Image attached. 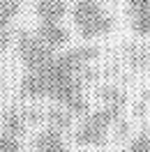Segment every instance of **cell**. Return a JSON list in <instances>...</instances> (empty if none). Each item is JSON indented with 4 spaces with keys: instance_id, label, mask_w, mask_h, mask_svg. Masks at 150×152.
<instances>
[{
    "instance_id": "cell-1",
    "label": "cell",
    "mask_w": 150,
    "mask_h": 152,
    "mask_svg": "<svg viewBox=\"0 0 150 152\" xmlns=\"http://www.w3.org/2000/svg\"><path fill=\"white\" fill-rule=\"evenodd\" d=\"M97 58V48L81 46L56 53L46 67L26 72L21 78V97L26 99H51L65 106L69 113L85 115L90 111L83 95L85 83L93 78L90 62Z\"/></svg>"
},
{
    "instance_id": "cell-2",
    "label": "cell",
    "mask_w": 150,
    "mask_h": 152,
    "mask_svg": "<svg viewBox=\"0 0 150 152\" xmlns=\"http://www.w3.org/2000/svg\"><path fill=\"white\" fill-rule=\"evenodd\" d=\"M122 113V104H104L93 113H85L83 122L79 124L74 138L79 145H104L109 129L118 122Z\"/></svg>"
},
{
    "instance_id": "cell-3",
    "label": "cell",
    "mask_w": 150,
    "mask_h": 152,
    "mask_svg": "<svg viewBox=\"0 0 150 152\" xmlns=\"http://www.w3.org/2000/svg\"><path fill=\"white\" fill-rule=\"evenodd\" d=\"M72 16H74V26L79 30V35L83 39L104 37L115 28V19L97 0H76Z\"/></svg>"
},
{
    "instance_id": "cell-4",
    "label": "cell",
    "mask_w": 150,
    "mask_h": 152,
    "mask_svg": "<svg viewBox=\"0 0 150 152\" xmlns=\"http://www.w3.org/2000/svg\"><path fill=\"white\" fill-rule=\"evenodd\" d=\"M16 51H19V58L26 67V72H37L42 67H46L56 56V51L49 48L37 37V32H21L16 39Z\"/></svg>"
},
{
    "instance_id": "cell-5",
    "label": "cell",
    "mask_w": 150,
    "mask_h": 152,
    "mask_svg": "<svg viewBox=\"0 0 150 152\" xmlns=\"http://www.w3.org/2000/svg\"><path fill=\"white\" fill-rule=\"evenodd\" d=\"M35 32H37V37L42 39L49 48H53V51L65 48L67 42H69V32H67V28L60 21H39V26H37Z\"/></svg>"
},
{
    "instance_id": "cell-6",
    "label": "cell",
    "mask_w": 150,
    "mask_h": 152,
    "mask_svg": "<svg viewBox=\"0 0 150 152\" xmlns=\"http://www.w3.org/2000/svg\"><path fill=\"white\" fill-rule=\"evenodd\" d=\"M129 26L139 37H150V0H127Z\"/></svg>"
},
{
    "instance_id": "cell-7",
    "label": "cell",
    "mask_w": 150,
    "mask_h": 152,
    "mask_svg": "<svg viewBox=\"0 0 150 152\" xmlns=\"http://www.w3.org/2000/svg\"><path fill=\"white\" fill-rule=\"evenodd\" d=\"M32 148H35V152H67V143L58 129L49 127L42 134H37Z\"/></svg>"
},
{
    "instance_id": "cell-8",
    "label": "cell",
    "mask_w": 150,
    "mask_h": 152,
    "mask_svg": "<svg viewBox=\"0 0 150 152\" xmlns=\"http://www.w3.org/2000/svg\"><path fill=\"white\" fill-rule=\"evenodd\" d=\"M35 14L39 21H62L67 14L65 0H35Z\"/></svg>"
},
{
    "instance_id": "cell-9",
    "label": "cell",
    "mask_w": 150,
    "mask_h": 152,
    "mask_svg": "<svg viewBox=\"0 0 150 152\" xmlns=\"http://www.w3.org/2000/svg\"><path fill=\"white\" fill-rule=\"evenodd\" d=\"M125 60L139 72H150V46H125Z\"/></svg>"
},
{
    "instance_id": "cell-10",
    "label": "cell",
    "mask_w": 150,
    "mask_h": 152,
    "mask_svg": "<svg viewBox=\"0 0 150 152\" xmlns=\"http://www.w3.org/2000/svg\"><path fill=\"white\" fill-rule=\"evenodd\" d=\"M72 118H74V113H69L65 106H53L46 113V122L49 127H53L58 132H65V129L72 127Z\"/></svg>"
},
{
    "instance_id": "cell-11",
    "label": "cell",
    "mask_w": 150,
    "mask_h": 152,
    "mask_svg": "<svg viewBox=\"0 0 150 152\" xmlns=\"http://www.w3.org/2000/svg\"><path fill=\"white\" fill-rule=\"evenodd\" d=\"M26 118L23 113H7L2 118V132L7 134H14V136H21V134L26 132Z\"/></svg>"
},
{
    "instance_id": "cell-12",
    "label": "cell",
    "mask_w": 150,
    "mask_h": 152,
    "mask_svg": "<svg viewBox=\"0 0 150 152\" xmlns=\"http://www.w3.org/2000/svg\"><path fill=\"white\" fill-rule=\"evenodd\" d=\"M122 152H150V134L148 132H139Z\"/></svg>"
},
{
    "instance_id": "cell-13",
    "label": "cell",
    "mask_w": 150,
    "mask_h": 152,
    "mask_svg": "<svg viewBox=\"0 0 150 152\" xmlns=\"http://www.w3.org/2000/svg\"><path fill=\"white\" fill-rule=\"evenodd\" d=\"M99 99H102L104 104H122L125 106V92L118 90V88H113V86L102 88L99 90Z\"/></svg>"
},
{
    "instance_id": "cell-14",
    "label": "cell",
    "mask_w": 150,
    "mask_h": 152,
    "mask_svg": "<svg viewBox=\"0 0 150 152\" xmlns=\"http://www.w3.org/2000/svg\"><path fill=\"white\" fill-rule=\"evenodd\" d=\"M0 152H21V136L0 132Z\"/></svg>"
},
{
    "instance_id": "cell-15",
    "label": "cell",
    "mask_w": 150,
    "mask_h": 152,
    "mask_svg": "<svg viewBox=\"0 0 150 152\" xmlns=\"http://www.w3.org/2000/svg\"><path fill=\"white\" fill-rule=\"evenodd\" d=\"M143 102H148V104H150V88L146 90V92H143Z\"/></svg>"
},
{
    "instance_id": "cell-16",
    "label": "cell",
    "mask_w": 150,
    "mask_h": 152,
    "mask_svg": "<svg viewBox=\"0 0 150 152\" xmlns=\"http://www.w3.org/2000/svg\"><path fill=\"white\" fill-rule=\"evenodd\" d=\"M0 132H2V118H0Z\"/></svg>"
},
{
    "instance_id": "cell-17",
    "label": "cell",
    "mask_w": 150,
    "mask_h": 152,
    "mask_svg": "<svg viewBox=\"0 0 150 152\" xmlns=\"http://www.w3.org/2000/svg\"><path fill=\"white\" fill-rule=\"evenodd\" d=\"M0 88H2V76H0Z\"/></svg>"
},
{
    "instance_id": "cell-18",
    "label": "cell",
    "mask_w": 150,
    "mask_h": 152,
    "mask_svg": "<svg viewBox=\"0 0 150 152\" xmlns=\"http://www.w3.org/2000/svg\"><path fill=\"white\" fill-rule=\"evenodd\" d=\"M109 2H115V0H109Z\"/></svg>"
}]
</instances>
